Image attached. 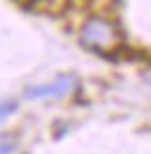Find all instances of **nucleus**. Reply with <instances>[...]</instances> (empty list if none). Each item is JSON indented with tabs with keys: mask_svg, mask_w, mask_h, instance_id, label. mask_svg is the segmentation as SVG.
<instances>
[{
	"mask_svg": "<svg viewBox=\"0 0 151 154\" xmlns=\"http://www.w3.org/2000/svg\"><path fill=\"white\" fill-rule=\"evenodd\" d=\"M12 149H14V145H12V143H2V145H0V154H12Z\"/></svg>",
	"mask_w": 151,
	"mask_h": 154,
	"instance_id": "nucleus-4",
	"label": "nucleus"
},
{
	"mask_svg": "<svg viewBox=\"0 0 151 154\" xmlns=\"http://www.w3.org/2000/svg\"><path fill=\"white\" fill-rule=\"evenodd\" d=\"M79 40L84 47L93 49V51H114L123 42L119 26L105 17L86 19V23L81 26V33H79Z\"/></svg>",
	"mask_w": 151,
	"mask_h": 154,
	"instance_id": "nucleus-1",
	"label": "nucleus"
},
{
	"mask_svg": "<svg viewBox=\"0 0 151 154\" xmlns=\"http://www.w3.org/2000/svg\"><path fill=\"white\" fill-rule=\"evenodd\" d=\"M14 112H16V103H0V122H5Z\"/></svg>",
	"mask_w": 151,
	"mask_h": 154,
	"instance_id": "nucleus-3",
	"label": "nucleus"
},
{
	"mask_svg": "<svg viewBox=\"0 0 151 154\" xmlns=\"http://www.w3.org/2000/svg\"><path fill=\"white\" fill-rule=\"evenodd\" d=\"M77 79L72 75H63L49 82V84H40V87H33L26 91V98H63L67 96L72 89H75Z\"/></svg>",
	"mask_w": 151,
	"mask_h": 154,
	"instance_id": "nucleus-2",
	"label": "nucleus"
}]
</instances>
